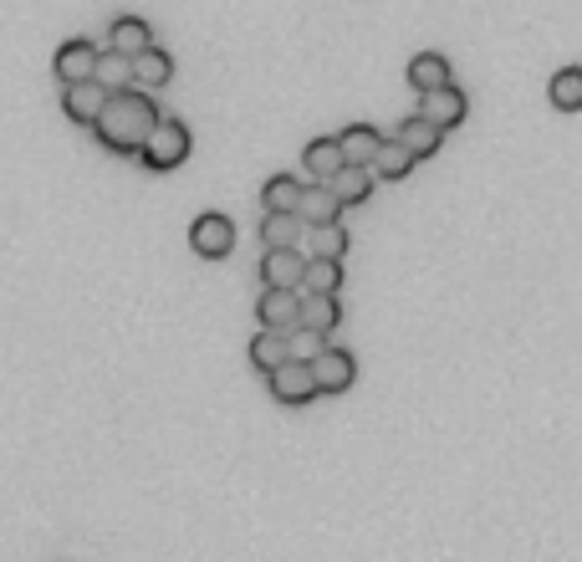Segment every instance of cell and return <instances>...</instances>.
Masks as SVG:
<instances>
[{"mask_svg": "<svg viewBox=\"0 0 582 562\" xmlns=\"http://www.w3.org/2000/svg\"><path fill=\"white\" fill-rule=\"evenodd\" d=\"M261 241H266V251L297 246V241H302V220H297V215H266V220H261Z\"/></svg>", "mask_w": 582, "mask_h": 562, "instance_id": "484cf974", "label": "cell"}, {"mask_svg": "<svg viewBox=\"0 0 582 562\" xmlns=\"http://www.w3.org/2000/svg\"><path fill=\"white\" fill-rule=\"evenodd\" d=\"M103 103H107V93L97 87L93 77H87V82H66V87H62V113L72 123H87V128H93V118L103 113Z\"/></svg>", "mask_w": 582, "mask_h": 562, "instance_id": "8fae6325", "label": "cell"}, {"mask_svg": "<svg viewBox=\"0 0 582 562\" xmlns=\"http://www.w3.org/2000/svg\"><path fill=\"white\" fill-rule=\"evenodd\" d=\"M302 267H306V256L297 251V246H281V251L261 256V281L266 287H297V281H302Z\"/></svg>", "mask_w": 582, "mask_h": 562, "instance_id": "5bb4252c", "label": "cell"}, {"mask_svg": "<svg viewBox=\"0 0 582 562\" xmlns=\"http://www.w3.org/2000/svg\"><path fill=\"white\" fill-rule=\"evenodd\" d=\"M97 52H103V46H93L87 37H66L62 46H56V56H52V72L62 77V87H66V82H87V77H93Z\"/></svg>", "mask_w": 582, "mask_h": 562, "instance_id": "52a82bcc", "label": "cell"}, {"mask_svg": "<svg viewBox=\"0 0 582 562\" xmlns=\"http://www.w3.org/2000/svg\"><path fill=\"white\" fill-rule=\"evenodd\" d=\"M189 246H195V256H205V261H226L230 251H236V226H230V215H199L195 226H189Z\"/></svg>", "mask_w": 582, "mask_h": 562, "instance_id": "3957f363", "label": "cell"}, {"mask_svg": "<svg viewBox=\"0 0 582 562\" xmlns=\"http://www.w3.org/2000/svg\"><path fill=\"white\" fill-rule=\"evenodd\" d=\"M328 189H332V200L343 205V210L347 205H368L373 200V175L363 169V164H343V169L328 179Z\"/></svg>", "mask_w": 582, "mask_h": 562, "instance_id": "4fadbf2b", "label": "cell"}, {"mask_svg": "<svg viewBox=\"0 0 582 562\" xmlns=\"http://www.w3.org/2000/svg\"><path fill=\"white\" fill-rule=\"evenodd\" d=\"M465 113H470V103H465L460 87H435V93H419V118L424 123H435L439 134H450V128H460Z\"/></svg>", "mask_w": 582, "mask_h": 562, "instance_id": "8992f818", "label": "cell"}, {"mask_svg": "<svg viewBox=\"0 0 582 562\" xmlns=\"http://www.w3.org/2000/svg\"><path fill=\"white\" fill-rule=\"evenodd\" d=\"M409 87H414V93H435V87H450V56L419 52V56L409 62Z\"/></svg>", "mask_w": 582, "mask_h": 562, "instance_id": "ac0fdd59", "label": "cell"}, {"mask_svg": "<svg viewBox=\"0 0 582 562\" xmlns=\"http://www.w3.org/2000/svg\"><path fill=\"white\" fill-rule=\"evenodd\" d=\"M297 322L312 327V333H332V327L343 322V296H306L302 292V312H297Z\"/></svg>", "mask_w": 582, "mask_h": 562, "instance_id": "ffe728a7", "label": "cell"}, {"mask_svg": "<svg viewBox=\"0 0 582 562\" xmlns=\"http://www.w3.org/2000/svg\"><path fill=\"white\" fill-rule=\"evenodd\" d=\"M302 281H306V296H337L343 292V261H318V256H306Z\"/></svg>", "mask_w": 582, "mask_h": 562, "instance_id": "44dd1931", "label": "cell"}, {"mask_svg": "<svg viewBox=\"0 0 582 562\" xmlns=\"http://www.w3.org/2000/svg\"><path fill=\"white\" fill-rule=\"evenodd\" d=\"M266 384H271V399L277 404H291V409H302V404L318 399V384H312V368L306 363H277L271 374H266Z\"/></svg>", "mask_w": 582, "mask_h": 562, "instance_id": "277c9868", "label": "cell"}, {"mask_svg": "<svg viewBox=\"0 0 582 562\" xmlns=\"http://www.w3.org/2000/svg\"><path fill=\"white\" fill-rule=\"evenodd\" d=\"M378 128L373 123H347L343 134H337V154H343V164H368L373 148H378Z\"/></svg>", "mask_w": 582, "mask_h": 562, "instance_id": "d6986e66", "label": "cell"}, {"mask_svg": "<svg viewBox=\"0 0 582 562\" xmlns=\"http://www.w3.org/2000/svg\"><path fill=\"white\" fill-rule=\"evenodd\" d=\"M394 138H398V144H404V148L414 154V164H419V159H435V154H439V144H445V134H439L435 123H424L419 113H414V118H404V128H398Z\"/></svg>", "mask_w": 582, "mask_h": 562, "instance_id": "2e32d148", "label": "cell"}, {"mask_svg": "<svg viewBox=\"0 0 582 562\" xmlns=\"http://www.w3.org/2000/svg\"><path fill=\"white\" fill-rule=\"evenodd\" d=\"M107 37H113L107 52H118V56H138L144 46H154V31H148V21H138V15H118Z\"/></svg>", "mask_w": 582, "mask_h": 562, "instance_id": "e0dca14e", "label": "cell"}, {"mask_svg": "<svg viewBox=\"0 0 582 562\" xmlns=\"http://www.w3.org/2000/svg\"><path fill=\"white\" fill-rule=\"evenodd\" d=\"M128 77L138 93H159V87L174 82V56L164 46H144L138 56H128Z\"/></svg>", "mask_w": 582, "mask_h": 562, "instance_id": "9c48e42d", "label": "cell"}, {"mask_svg": "<svg viewBox=\"0 0 582 562\" xmlns=\"http://www.w3.org/2000/svg\"><path fill=\"white\" fill-rule=\"evenodd\" d=\"M138 159L154 169V175H169V169H179V164L189 159V128L179 118H154V128H148L144 148H138Z\"/></svg>", "mask_w": 582, "mask_h": 562, "instance_id": "7a4b0ae2", "label": "cell"}, {"mask_svg": "<svg viewBox=\"0 0 582 562\" xmlns=\"http://www.w3.org/2000/svg\"><path fill=\"white\" fill-rule=\"evenodd\" d=\"M312 256H318V261H343V256H347L343 220H337V226H318V230H312Z\"/></svg>", "mask_w": 582, "mask_h": 562, "instance_id": "4316f807", "label": "cell"}, {"mask_svg": "<svg viewBox=\"0 0 582 562\" xmlns=\"http://www.w3.org/2000/svg\"><path fill=\"white\" fill-rule=\"evenodd\" d=\"M306 368H312V384H318V394H347V388H353V378H357L353 353L332 348V343L312 363H306Z\"/></svg>", "mask_w": 582, "mask_h": 562, "instance_id": "5b68a950", "label": "cell"}, {"mask_svg": "<svg viewBox=\"0 0 582 562\" xmlns=\"http://www.w3.org/2000/svg\"><path fill=\"white\" fill-rule=\"evenodd\" d=\"M297 220H302V230L337 226V220H343V205L332 200V189H328V185H302V200H297Z\"/></svg>", "mask_w": 582, "mask_h": 562, "instance_id": "30bf717a", "label": "cell"}, {"mask_svg": "<svg viewBox=\"0 0 582 562\" xmlns=\"http://www.w3.org/2000/svg\"><path fill=\"white\" fill-rule=\"evenodd\" d=\"M363 169H368V175H378V179H409L414 175V154L404 144H398V138H378V148H373V159L363 164Z\"/></svg>", "mask_w": 582, "mask_h": 562, "instance_id": "7c38bea8", "label": "cell"}, {"mask_svg": "<svg viewBox=\"0 0 582 562\" xmlns=\"http://www.w3.org/2000/svg\"><path fill=\"white\" fill-rule=\"evenodd\" d=\"M266 215H297V200H302V179L297 175H271L261 189Z\"/></svg>", "mask_w": 582, "mask_h": 562, "instance_id": "7402d4cb", "label": "cell"}, {"mask_svg": "<svg viewBox=\"0 0 582 562\" xmlns=\"http://www.w3.org/2000/svg\"><path fill=\"white\" fill-rule=\"evenodd\" d=\"M93 82L103 87V93H123V87H133V77H128V56H118V52H97Z\"/></svg>", "mask_w": 582, "mask_h": 562, "instance_id": "cb8c5ba5", "label": "cell"}, {"mask_svg": "<svg viewBox=\"0 0 582 562\" xmlns=\"http://www.w3.org/2000/svg\"><path fill=\"white\" fill-rule=\"evenodd\" d=\"M547 97H552V107H562V113H578L582 107V67H562L552 77V87H547Z\"/></svg>", "mask_w": 582, "mask_h": 562, "instance_id": "d4e9b609", "label": "cell"}, {"mask_svg": "<svg viewBox=\"0 0 582 562\" xmlns=\"http://www.w3.org/2000/svg\"><path fill=\"white\" fill-rule=\"evenodd\" d=\"M297 312H302V292H297V287H266L261 302H256V318H261V327H271V333L297 327Z\"/></svg>", "mask_w": 582, "mask_h": 562, "instance_id": "ba28073f", "label": "cell"}, {"mask_svg": "<svg viewBox=\"0 0 582 562\" xmlns=\"http://www.w3.org/2000/svg\"><path fill=\"white\" fill-rule=\"evenodd\" d=\"M281 348H287L291 363H312L322 348H328V333H312V327H302V322H297V327H287V333H281Z\"/></svg>", "mask_w": 582, "mask_h": 562, "instance_id": "603a6c76", "label": "cell"}, {"mask_svg": "<svg viewBox=\"0 0 582 562\" xmlns=\"http://www.w3.org/2000/svg\"><path fill=\"white\" fill-rule=\"evenodd\" d=\"M154 118H159L154 97L138 93V87H123V93H107L103 113L93 118V134H97V144L113 148V154H138L148 128H154Z\"/></svg>", "mask_w": 582, "mask_h": 562, "instance_id": "6da1fadb", "label": "cell"}, {"mask_svg": "<svg viewBox=\"0 0 582 562\" xmlns=\"http://www.w3.org/2000/svg\"><path fill=\"white\" fill-rule=\"evenodd\" d=\"M302 169L312 185H328L337 169H343V154H337V138H312V144L302 148Z\"/></svg>", "mask_w": 582, "mask_h": 562, "instance_id": "9a60e30c", "label": "cell"}, {"mask_svg": "<svg viewBox=\"0 0 582 562\" xmlns=\"http://www.w3.org/2000/svg\"><path fill=\"white\" fill-rule=\"evenodd\" d=\"M251 363L261 368V374H271L277 363H287V348H281V333H271V327H261V333L251 337Z\"/></svg>", "mask_w": 582, "mask_h": 562, "instance_id": "83f0119b", "label": "cell"}]
</instances>
